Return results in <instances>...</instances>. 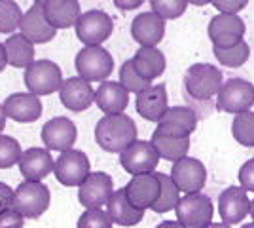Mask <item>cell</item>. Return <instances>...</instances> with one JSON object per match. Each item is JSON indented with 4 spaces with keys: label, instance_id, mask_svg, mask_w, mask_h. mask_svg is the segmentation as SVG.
I'll list each match as a JSON object with an SVG mask.
<instances>
[{
    "label": "cell",
    "instance_id": "obj_13",
    "mask_svg": "<svg viewBox=\"0 0 254 228\" xmlns=\"http://www.w3.org/2000/svg\"><path fill=\"white\" fill-rule=\"evenodd\" d=\"M171 179L179 186L180 192L195 194V192L203 190V186L207 183V167L203 165L201 160L186 156V158L173 163Z\"/></svg>",
    "mask_w": 254,
    "mask_h": 228
},
{
    "label": "cell",
    "instance_id": "obj_42",
    "mask_svg": "<svg viewBox=\"0 0 254 228\" xmlns=\"http://www.w3.org/2000/svg\"><path fill=\"white\" fill-rule=\"evenodd\" d=\"M144 4V0H114V6L122 11H129V10H137Z\"/></svg>",
    "mask_w": 254,
    "mask_h": 228
},
{
    "label": "cell",
    "instance_id": "obj_40",
    "mask_svg": "<svg viewBox=\"0 0 254 228\" xmlns=\"http://www.w3.org/2000/svg\"><path fill=\"white\" fill-rule=\"evenodd\" d=\"M25 227V217L19 215L15 209H8L0 213V228H23Z\"/></svg>",
    "mask_w": 254,
    "mask_h": 228
},
{
    "label": "cell",
    "instance_id": "obj_11",
    "mask_svg": "<svg viewBox=\"0 0 254 228\" xmlns=\"http://www.w3.org/2000/svg\"><path fill=\"white\" fill-rule=\"evenodd\" d=\"M112 194H114V181L105 171L89 173V177L78 186V202L85 209H103Z\"/></svg>",
    "mask_w": 254,
    "mask_h": 228
},
{
    "label": "cell",
    "instance_id": "obj_23",
    "mask_svg": "<svg viewBox=\"0 0 254 228\" xmlns=\"http://www.w3.org/2000/svg\"><path fill=\"white\" fill-rule=\"evenodd\" d=\"M19 33L29 38L32 44H46L55 38L57 34V29L50 25V21L46 19L44 15V8L34 4L32 8L25 11L21 19V25H19Z\"/></svg>",
    "mask_w": 254,
    "mask_h": 228
},
{
    "label": "cell",
    "instance_id": "obj_50",
    "mask_svg": "<svg viewBox=\"0 0 254 228\" xmlns=\"http://www.w3.org/2000/svg\"><path fill=\"white\" fill-rule=\"evenodd\" d=\"M241 228H254V223H247V225H243Z\"/></svg>",
    "mask_w": 254,
    "mask_h": 228
},
{
    "label": "cell",
    "instance_id": "obj_24",
    "mask_svg": "<svg viewBox=\"0 0 254 228\" xmlns=\"http://www.w3.org/2000/svg\"><path fill=\"white\" fill-rule=\"evenodd\" d=\"M95 105L105 114H124L129 105V91L120 82L106 80L95 89Z\"/></svg>",
    "mask_w": 254,
    "mask_h": 228
},
{
    "label": "cell",
    "instance_id": "obj_41",
    "mask_svg": "<svg viewBox=\"0 0 254 228\" xmlns=\"http://www.w3.org/2000/svg\"><path fill=\"white\" fill-rule=\"evenodd\" d=\"M13 204V190L6 183H0V213L11 209Z\"/></svg>",
    "mask_w": 254,
    "mask_h": 228
},
{
    "label": "cell",
    "instance_id": "obj_30",
    "mask_svg": "<svg viewBox=\"0 0 254 228\" xmlns=\"http://www.w3.org/2000/svg\"><path fill=\"white\" fill-rule=\"evenodd\" d=\"M159 183H161V192H159L158 202L152 206V211L156 213H167L171 209H177L180 202V190L179 186L175 185V181L171 179V175L158 173Z\"/></svg>",
    "mask_w": 254,
    "mask_h": 228
},
{
    "label": "cell",
    "instance_id": "obj_35",
    "mask_svg": "<svg viewBox=\"0 0 254 228\" xmlns=\"http://www.w3.org/2000/svg\"><path fill=\"white\" fill-rule=\"evenodd\" d=\"M23 156L21 145L10 135H0V169H10Z\"/></svg>",
    "mask_w": 254,
    "mask_h": 228
},
{
    "label": "cell",
    "instance_id": "obj_18",
    "mask_svg": "<svg viewBox=\"0 0 254 228\" xmlns=\"http://www.w3.org/2000/svg\"><path fill=\"white\" fill-rule=\"evenodd\" d=\"M59 99L66 110L82 112L95 103V89L91 87L87 80L80 78V76H72L63 82V86L59 89Z\"/></svg>",
    "mask_w": 254,
    "mask_h": 228
},
{
    "label": "cell",
    "instance_id": "obj_28",
    "mask_svg": "<svg viewBox=\"0 0 254 228\" xmlns=\"http://www.w3.org/2000/svg\"><path fill=\"white\" fill-rule=\"evenodd\" d=\"M6 48V55H8V65L15 67V69H27L31 67L36 59H34V44L25 38L21 33L10 34V38H6L4 42Z\"/></svg>",
    "mask_w": 254,
    "mask_h": 228
},
{
    "label": "cell",
    "instance_id": "obj_16",
    "mask_svg": "<svg viewBox=\"0 0 254 228\" xmlns=\"http://www.w3.org/2000/svg\"><path fill=\"white\" fill-rule=\"evenodd\" d=\"M197 128V112L191 107H169L158 122L156 131L167 137H190Z\"/></svg>",
    "mask_w": 254,
    "mask_h": 228
},
{
    "label": "cell",
    "instance_id": "obj_47",
    "mask_svg": "<svg viewBox=\"0 0 254 228\" xmlns=\"http://www.w3.org/2000/svg\"><path fill=\"white\" fill-rule=\"evenodd\" d=\"M205 228H232V227L226 225V223H211V225H207Z\"/></svg>",
    "mask_w": 254,
    "mask_h": 228
},
{
    "label": "cell",
    "instance_id": "obj_4",
    "mask_svg": "<svg viewBox=\"0 0 254 228\" xmlns=\"http://www.w3.org/2000/svg\"><path fill=\"white\" fill-rule=\"evenodd\" d=\"M76 73L80 78L91 82H106L114 71V57L103 46H84L74 59Z\"/></svg>",
    "mask_w": 254,
    "mask_h": 228
},
{
    "label": "cell",
    "instance_id": "obj_38",
    "mask_svg": "<svg viewBox=\"0 0 254 228\" xmlns=\"http://www.w3.org/2000/svg\"><path fill=\"white\" fill-rule=\"evenodd\" d=\"M239 183L247 192H254V158L247 160L239 169Z\"/></svg>",
    "mask_w": 254,
    "mask_h": 228
},
{
    "label": "cell",
    "instance_id": "obj_1",
    "mask_svg": "<svg viewBox=\"0 0 254 228\" xmlns=\"http://www.w3.org/2000/svg\"><path fill=\"white\" fill-rule=\"evenodd\" d=\"M95 141L103 151L122 154L137 141V124L127 114H105L95 126Z\"/></svg>",
    "mask_w": 254,
    "mask_h": 228
},
{
    "label": "cell",
    "instance_id": "obj_7",
    "mask_svg": "<svg viewBox=\"0 0 254 228\" xmlns=\"http://www.w3.org/2000/svg\"><path fill=\"white\" fill-rule=\"evenodd\" d=\"M254 105V84L243 78H230L226 80L216 95V109L230 112V114H241L251 110Z\"/></svg>",
    "mask_w": 254,
    "mask_h": 228
},
{
    "label": "cell",
    "instance_id": "obj_2",
    "mask_svg": "<svg viewBox=\"0 0 254 228\" xmlns=\"http://www.w3.org/2000/svg\"><path fill=\"white\" fill-rule=\"evenodd\" d=\"M222 71L209 63H195L184 73V91L191 99L205 103L218 95L222 87Z\"/></svg>",
    "mask_w": 254,
    "mask_h": 228
},
{
    "label": "cell",
    "instance_id": "obj_43",
    "mask_svg": "<svg viewBox=\"0 0 254 228\" xmlns=\"http://www.w3.org/2000/svg\"><path fill=\"white\" fill-rule=\"evenodd\" d=\"M8 65V55H6V48H4V42H0V73L6 69Z\"/></svg>",
    "mask_w": 254,
    "mask_h": 228
},
{
    "label": "cell",
    "instance_id": "obj_44",
    "mask_svg": "<svg viewBox=\"0 0 254 228\" xmlns=\"http://www.w3.org/2000/svg\"><path fill=\"white\" fill-rule=\"evenodd\" d=\"M156 228H186V227L182 223H179V221H163Z\"/></svg>",
    "mask_w": 254,
    "mask_h": 228
},
{
    "label": "cell",
    "instance_id": "obj_46",
    "mask_svg": "<svg viewBox=\"0 0 254 228\" xmlns=\"http://www.w3.org/2000/svg\"><path fill=\"white\" fill-rule=\"evenodd\" d=\"M209 2L212 4V0H188V4H193V6H205Z\"/></svg>",
    "mask_w": 254,
    "mask_h": 228
},
{
    "label": "cell",
    "instance_id": "obj_3",
    "mask_svg": "<svg viewBox=\"0 0 254 228\" xmlns=\"http://www.w3.org/2000/svg\"><path fill=\"white\" fill-rule=\"evenodd\" d=\"M50 202V188L42 181H23L13 190L11 209H15L25 219H38L48 211Z\"/></svg>",
    "mask_w": 254,
    "mask_h": 228
},
{
    "label": "cell",
    "instance_id": "obj_5",
    "mask_svg": "<svg viewBox=\"0 0 254 228\" xmlns=\"http://www.w3.org/2000/svg\"><path fill=\"white\" fill-rule=\"evenodd\" d=\"M23 80L29 93H34L38 97L59 91L64 82L61 67L53 63L52 59H36L31 67L25 69Z\"/></svg>",
    "mask_w": 254,
    "mask_h": 228
},
{
    "label": "cell",
    "instance_id": "obj_12",
    "mask_svg": "<svg viewBox=\"0 0 254 228\" xmlns=\"http://www.w3.org/2000/svg\"><path fill=\"white\" fill-rule=\"evenodd\" d=\"M245 31V21L235 13H218L209 23L212 48H232L243 40Z\"/></svg>",
    "mask_w": 254,
    "mask_h": 228
},
{
    "label": "cell",
    "instance_id": "obj_27",
    "mask_svg": "<svg viewBox=\"0 0 254 228\" xmlns=\"http://www.w3.org/2000/svg\"><path fill=\"white\" fill-rule=\"evenodd\" d=\"M131 61H133L138 75L148 82L159 78L165 73V67H167L165 55L161 54L158 48H138Z\"/></svg>",
    "mask_w": 254,
    "mask_h": 228
},
{
    "label": "cell",
    "instance_id": "obj_15",
    "mask_svg": "<svg viewBox=\"0 0 254 228\" xmlns=\"http://www.w3.org/2000/svg\"><path fill=\"white\" fill-rule=\"evenodd\" d=\"M126 192L129 202L137 209H142V211L152 209V206L158 202L159 192H161L158 171L131 177V181L126 185Z\"/></svg>",
    "mask_w": 254,
    "mask_h": 228
},
{
    "label": "cell",
    "instance_id": "obj_25",
    "mask_svg": "<svg viewBox=\"0 0 254 228\" xmlns=\"http://www.w3.org/2000/svg\"><path fill=\"white\" fill-rule=\"evenodd\" d=\"M106 213L110 215L112 223L118 225V227H135L144 217V211L137 209L129 202L126 186L120 188V190H114L112 198L106 204Z\"/></svg>",
    "mask_w": 254,
    "mask_h": 228
},
{
    "label": "cell",
    "instance_id": "obj_8",
    "mask_svg": "<svg viewBox=\"0 0 254 228\" xmlns=\"http://www.w3.org/2000/svg\"><path fill=\"white\" fill-rule=\"evenodd\" d=\"M89 169H91V163L87 154L70 149V151L61 152L59 158H55L53 175L64 186H80L91 173Z\"/></svg>",
    "mask_w": 254,
    "mask_h": 228
},
{
    "label": "cell",
    "instance_id": "obj_20",
    "mask_svg": "<svg viewBox=\"0 0 254 228\" xmlns=\"http://www.w3.org/2000/svg\"><path fill=\"white\" fill-rule=\"evenodd\" d=\"M6 116L19 124H31L42 116V101L34 93H11L4 101Z\"/></svg>",
    "mask_w": 254,
    "mask_h": 228
},
{
    "label": "cell",
    "instance_id": "obj_14",
    "mask_svg": "<svg viewBox=\"0 0 254 228\" xmlns=\"http://www.w3.org/2000/svg\"><path fill=\"white\" fill-rule=\"evenodd\" d=\"M76 137H78L76 124L66 116H55L48 120L42 128V143L50 152L70 151L76 143Z\"/></svg>",
    "mask_w": 254,
    "mask_h": 228
},
{
    "label": "cell",
    "instance_id": "obj_45",
    "mask_svg": "<svg viewBox=\"0 0 254 228\" xmlns=\"http://www.w3.org/2000/svg\"><path fill=\"white\" fill-rule=\"evenodd\" d=\"M6 120H8V116L4 110V103H0V135H2V130L6 128Z\"/></svg>",
    "mask_w": 254,
    "mask_h": 228
},
{
    "label": "cell",
    "instance_id": "obj_37",
    "mask_svg": "<svg viewBox=\"0 0 254 228\" xmlns=\"http://www.w3.org/2000/svg\"><path fill=\"white\" fill-rule=\"evenodd\" d=\"M112 219L105 209H85L78 219V228H112Z\"/></svg>",
    "mask_w": 254,
    "mask_h": 228
},
{
    "label": "cell",
    "instance_id": "obj_32",
    "mask_svg": "<svg viewBox=\"0 0 254 228\" xmlns=\"http://www.w3.org/2000/svg\"><path fill=\"white\" fill-rule=\"evenodd\" d=\"M212 54L224 67H241L247 63L251 55V48L245 40H241L232 48H212Z\"/></svg>",
    "mask_w": 254,
    "mask_h": 228
},
{
    "label": "cell",
    "instance_id": "obj_17",
    "mask_svg": "<svg viewBox=\"0 0 254 228\" xmlns=\"http://www.w3.org/2000/svg\"><path fill=\"white\" fill-rule=\"evenodd\" d=\"M218 213L226 225H237L247 215H251V200L243 186H228L218 196Z\"/></svg>",
    "mask_w": 254,
    "mask_h": 228
},
{
    "label": "cell",
    "instance_id": "obj_48",
    "mask_svg": "<svg viewBox=\"0 0 254 228\" xmlns=\"http://www.w3.org/2000/svg\"><path fill=\"white\" fill-rule=\"evenodd\" d=\"M251 217H253V223H254V200L251 202Z\"/></svg>",
    "mask_w": 254,
    "mask_h": 228
},
{
    "label": "cell",
    "instance_id": "obj_33",
    "mask_svg": "<svg viewBox=\"0 0 254 228\" xmlns=\"http://www.w3.org/2000/svg\"><path fill=\"white\" fill-rule=\"evenodd\" d=\"M21 8L13 0H0V33L11 34L15 29H19L23 19Z\"/></svg>",
    "mask_w": 254,
    "mask_h": 228
},
{
    "label": "cell",
    "instance_id": "obj_29",
    "mask_svg": "<svg viewBox=\"0 0 254 228\" xmlns=\"http://www.w3.org/2000/svg\"><path fill=\"white\" fill-rule=\"evenodd\" d=\"M152 145L154 149L158 151L159 158L163 160H169V162H179L182 158L188 156L190 151V137H167V135H161L158 131L152 133Z\"/></svg>",
    "mask_w": 254,
    "mask_h": 228
},
{
    "label": "cell",
    "instance_id": "obj_22",
    "mask_svg": "<svg viewBox=\"0 0 254 228\" xmlns=\"http://www.w3.org/2000/svg\"><path fill=\"white\" fill-rule=\"evenodd\" d=\"M17 165L25 181H44L53 171L55 160L52 158V152L48 149L32 147V149L23 151V156Z\"/></svg>",
    "mask_w": 254,
    "mask_h": 228
},
{
    "label": "cell",
    "instance_id": "obj_26",
    "mask_svg": "<svg viewBox=\"0 0 254 228\" xmlns=\"http://www.w3.org/2000/svg\"><path fill=\"white\" fill-rule=\"evenodd\" d=\"M44 15L52 27L59 29H70L82 15V8L78 0H50L42 6Z\"/></svg>",
    "mask_w": 254,
    "mask_h": 228
},
{
    "label": "cell",
    "instance_id": "obj_31",
    "mask_svg": "<svg viewBox=\"0 0 254 228\" xmlns=\"http://www.w3.org/2000/svg\"><path fill=\"white\" fill-rule=\"evenodd\" d=\"M233 139L243 147H254V112L247 110L241 114H235L232 122Z\"/></svg>",
    "mask_w": 254,
    "mask_h": 228
},
{
    "label": "cell",
    "instance_id": "obj_21",
    "mask_svg": "<svg viewBox=\"0 0 254 228\" xmlns=\"http://www.w3.org/2000/svg\"><path fill=\"white\" fill-rule=\"evenodd\" d=\"M137 112L148 122H159L161 116L169 109L167 87L163 84H152L148 89L140 91L135 99Z\"/></svg>",
    "mask_w": 254,
    "mask_h": 228
},
{
    "label": "cell",
    "instance_id": "obj_34",
    "mask_svg": "<svg viewBox=\"0 0 254 228\" xmlns=\"http://www.w3.org/2000/svg\"><path fill=\"white\" fill-rule=\"evenodd\" d=\"M120 84L126 87L129 93H135V95H138L140 91H144V89H148L152 86V82L144 80L142 76L138 75L131 59H127L126 63L122 65V69H120Z\"/></svg>",
    "mask_w": 254,
    "mask_h": 228
},
{
    "label": "cell",
    "instance_id": "obj_9",
    "mask_svg": "<svg viewBox=\"0 0 254 228\" xmlns=\"http://www.w3.org/2000/svg\"><path fill=\"white\" fill-rule=\"evenodd\" d=\"M177 221L186 228H205L211 225L214 207L209 196L195 192V194H184L177 206Z\"/></svg>",
    "mask_w": 254,
    "mask_h": 228
},
{
    "label": "cell",
    "instance_id": "obj_36",
    "mask_svg": "<svg viewBox=\"0 0 254 228\" xmlns=\"http://www.w3.org/2000/svg\"><path fill=\"white\" fill-rule=\"evenodd\" d=\"M152 11L158 13L161 19H177L180 17L186 8H188V0H150Z\"/></svg>",
    "mask_w": 254,
    "mask_h": 228
},
{
    "label": "cell",
    "instance_id": "obj_6",
    "mask_svg": "<svg viewBox=\"0 0 254 228\" xmlns=\"http://www.w3.org/2000/svg\"><path fill=\"white\" fill-rule=\"evenodd\" d=\"M74 31L84 46H103V42H106L114 33V21L103 10H87L82 11Z\"/></svg>",
    "mask_w": 254,
    "mask_h": 228
},
{
    "label": "cell",
    "instance_id": "obj_19",
    "mask_svg": "<svg viewBox=\"0 0 254 228\" xmlns=\"http://www.w3.org/2000/svg\"><path fill=\"white\" fill-rule=\"evenodd\" d=\"M131 36L140 48H156L165 36V19L154 11H142L131 23Z\"/></svg>",
    "mask_w": 254,
    "mask_h": 228
},
{
    "label": "cell",
    "instance_id": "obj_49",
    "mask_svg": "<svg viewBox=\"0 0 254 228\" xmlns=\"http://www.w3.org/2000/svg\"><path fill=\"white\" fill-rule=\"evenodd\" d=\"M46 2H50V0H34V4H38V6H44Z\"/></svg>",
    "mask_w": 254,
    "mask_h": 228
},
{
    "label": "cell",
    "instance_id": "obj_39",
    "mask_svg": "<svg viewBox=\"0 0 254 228\" xmlns=\"http://www.w3.org/2000/svg\"><path fill=\"white\" fill-rule=\"evenodd\" d=\"M249 0H212V6L220 13H239L241 10L247 8Z\"/></svg>",
    "mask_w": 254,
    "mask_h": 228
},
{
    "label": "cell",
    "instance_id": "obj_10",
    "mask_svg": "<svg viewBox=\"0 0 254 228\" xmlns=\"http://www.w3.org/2000/svg\"><path fill=\"white\" fill-rule=\"evenodd\" d=\"M159 154L154 149L152 141H137L129 145L126 151L120 154V163L129 175H142V173H154L158 167Z\"/></svg>",
    "mask_w": 254,
    "mask_h": 228
}]
</instances>
